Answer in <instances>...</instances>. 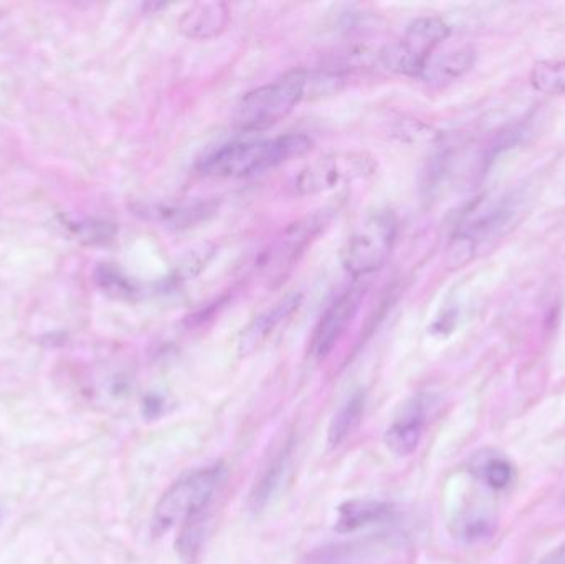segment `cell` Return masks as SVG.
Returning a JSON list of instances; mask_svg holds the SVG:
<instances>
[{"instance_id":"ba28073f","label":"cell","mask_w":565,"mask_h":564,"mask_svg":"<svg viewBox=\"0 0 565 564\" xmlns=\"http://www.w3.org/2000/svg\"><path fill=\"white\" fill-rule=\"evenodd\" d=\"M361 300V288H349L326 308L311 338V354L316 360H324L331 353L354 318Z\"/></svg>"},{"instance_id":"52a82bcc","label":"cell","mask_w":565,"mask_h":564,"mask_svg":"<svg viewBox=\"0 0 565 564\" xmlns=\"http://www.w3.org/2000/svg\"><path fill=\"white\" fill-rule=\"evenodd\" d=\"M375 161L365 152H331L309 162L295 179L298 195H319L371 178Z\"/></svg>"},{"instance_id":"2e32d148","label":"cell","mask_w":565,"mask_h":564,"mask_svg":"<svg viewBox=\"0 0 565 564\" xmlns=\"http://www.w3.org/2000/svg\"><path fill=\"white\" fill-rule=\"evenodd\" d=\"M214 212V202H194V204L158 205L152 209L151 214L158 221L168 222L174 227H191L192 224L205 221V217Z\"/></svg>"},{"instance_id":"d6986e66","label":"cell","mask_w":565,"mask_h":564,"mask_svg":"<svg viewBox=\"0 0 565 564\" xmlns=\"http://www.w3.org/2000/svg\"><path fill=\"white\" fill-rule=\"evenodd\" d=\"M534 88L547 95H565V60L541 62L531 73Z\"/></svg>"},{"instance_id":"277c9868","label":"cell","mask_w":565,"mask_h":564,"mask_svg":"<svg viewBox=\"0 0 565 564\" xmlns=\"http://www.w3.org/2000/svg\"><path fill=\"white\" fill-rule=\"evenodd\" d=\"M520 215L518 199L504 198L488 202L487 205H475L465 214L455 232L450 245V264L463 265L477 257L478 252L490 248L516 224Z\"/></svg>"},{"instance_id":"9a60e30c","label":"cell","mask_w":565,"mask_h":564,"mask_svg":"<svg viewBox=\"0 0 565 564\" xmlns=\"http://www.w3.org/2000/svg\"><path fill=\"white\" fill-rule=\"evenodd\" d=\"M365 396L364 393H355L339 407L338 413L332 417L328 429V443L331 447L341 446L349 434L359 426L364 416Z\"/></svg>"},{"instance_id":"6da1fadb","label":"cell","mask_w":565,"mask_h":564,"mask_svg":"<svg viewBox=\"0 0 565 564\" xmlns=\"http://www.w3.org/2000/svg\"><path fill=\"white\" fill-rule=\"evenodd\" d=\"M311 148V138L296 132L262 141H235L209 155L199 164V171L209 178H248L302 158Z\"/></svg>"},{"instance_id":"ac0fdd59","label":"cell","mask_w":565,"mask_h":564,"mask_svg":"<svg viewBox=\"0 0 565 564\" xmlns=\"http://www.w3.org/2000/svg\"><path fill=\"white\" fill-rule=\"evenodd\" d=\"M494 526H497V519L491 515L490 510L475 507L470 512L458 517L455 522V533L467 542H478V540L490 539Z\"/></svg>"},{"instance_id":"4fadbf2b","label":"cell","mask_w":565,"mask_h":564,"mask_svg":"<svg viewBox=\"0 0 565 564\" xmlns=\"http://www.w3.org/2000/svg\"><path fill=\"white\" fill-rule=\"evenodd\" d=\"M291 449L292 444L286 443V446L281 447L280 453L271 459V462H268V466L265 467L264 472L260 473L257 482H255L250 499H248V506L255 512L265 509L271 502V499L277 496L278 490L281 489L286 473H288Z\"/></svg>"},{"instance_id":"44dd1931","label":"cell","mask_w":565,"mask_h":564,"mask_svg":"<svg viewBox=\"0 0 565 564\" xmlns=\"http://www.w3.org/2000/svg\"><path fill=\"white\" fill-rule=\"evenodd\" d=\"M541 564H565V545L554 550L553 553L546 556Z\"/></svg>"},{"instance_id":"9c48e42d","label":"cell","mask_w":565,"mask_h":564,"mask_svg":"<svg viewBox=\"0 0 565 564\" xmlns=\"http://www.w3.org/2000/svg\"><path fill=\"white\" fill-rule=\"evenodd\" d=\"M428 409H430V397L424 394L412 397L402 407L401 414L395 417L385 433V444L392 454L397 457H407L415 453L427 424Z\"/></svg>"},{"instance_id":"7a4b0ae2","label":"cell","mask_w":565,"mask_h":564,"mask_svg":"<svg viewBox=\"0 0 565 564\" xmlns=\"http://www.w3.org/2000/svg\"><path fill=\"white\" fill-rule=\"evenodd\" d=\"M227 469L222 464L202 467L172 483L156 506L152 517L154 533L169 532L178 525L191 526L204 522L205 513L224 487Z\"/></svg>"},{"instance_id":"ffe728a7","label":"cell","mask_w":565,"mask_h":564,"mask_svg":"<svg viewBox=\"0 0 565 564\" xmlns=\"http://www.w3.org/2000/svg\"><path fill=\"white\" fill-rule=\"evenodd\" d=\"M73 232L79 241L88 242V244H105L115 237L116 228L108 222H79L72 225Z\"/></svg>"},{"instance_id":"3957f363","label":"cell","mask_w":565,"mask_h":564,"mask_svg":"<svg viewBox=\"0 0 565 564\" xmlns=\"http://www.w3.org/2000/svg\"><path fill=\"white\" fill-rule=\"evenodd\" d=\"M309 73L295 70L281 78L252 89L235 106L234 123L245 132L264 131L280 123L305 99Z\"/></svg>"},{"instance_id":"e0dca14e","label":"cell","mask_w":565,"mask_h":564,"mask_svg":"<svg viewBox=\"0 0 565 564\" xmlns=\"http://www.w3.org/2000/svg\"><path fill=\"white\" fill-rule=\"evenodd\" d=\"M471 470L478 479L483 480L488 487L494 490L507 489L513 482V466L503 456L487 454L484 457H475Z\"/></svg>"},{"instance_id":"8fae6325","label":"cell","mask_w":565,"mask_h":564,"mask_svg":"<svg viewBox=\"0 0 565 564\" xmlns=\"http://www.w3.org/2000/svg\"><path fill=\"white\" fill-rule=\"evenodd\" d=\"M301 300V294L291 291V294H286L285 297H281L277 304L271 305L264 313L258 315L248 324L247 330L242 333L241 344H238L241 354L254 353L258 347H262V343H265L267 338L271 337L274 331L298 310Z\"/></svg>"},{"instance_id":"7c38bea8","label":"cell","mask_w":565,"mask_h":564,"mask_svg":"<svg viewBox=\"0 0 565 564\" xmlns=\"http://www.w3.org/2000/svg\"><path fill=\"white\" fill-rule=\"evenodd\" d=\"M475 52L470 46L431 55L422 70L420 78L428 85L444 86L463 76L473 66Z\"/></svg>"},{"instance_id":"8992f818","label":"cell","mask_w":565,"mask_h":564,"mask_svg":"<svg viewBox=\"0 0 565 564\" xmlns=\"http://www.w3.org/2000/svg\"><path fill=\"white\" fill-rule=\"evenodd\" d=\"M450 36V26L440 17H420L408 25L397 42L388 43L381 52L385 68L398 75L420 76L425 63L437 46Z\"/></svg>"},{"instance_id":"30bf717a","label":"cell","mask_w":565,"mask_h":564,"mask_svg":"<svg viewBox=\"0 0 565 564\" xmlns=\"http://www.w3.org/2000/svg\"><path fill=\"white\" fill-rule=\"evenodd\" d=\"M231 9L224 2H198L188 7L179 19V32L192 40H211L225 32Z\"/></svg>"},{"instance_id":"5b68a950","label":"cell","mask_w":565,"mask_h":564,"mask_svg":"<svg viewBox=\"0 0 565 564\" xmlns=\"http://www.w3.org/2000/svg\"><path fill=\"white\" fill-rule=\"evenodd\" d=\"M397 222L388 211L374 212L355 225L342 251V265L355 278L375 274L387 264Z\"/></svg>"},{"instance_id":"5bb4252c","label":"cell","mask_w":565,"mask_h":564,"mask_svg":"<svg viewBox=\"0 0 565 564\" xmlns=\"http://www.w3.org/2000/svg\"><path fill=\"white\" fill-rule=\"evenodd\" d=\"M388 513L391 510L385 503L374 502V500H349L339 507L335 530L339 533L355 532L362 526L381 522Z\"/></svg>"}]
</instances>
